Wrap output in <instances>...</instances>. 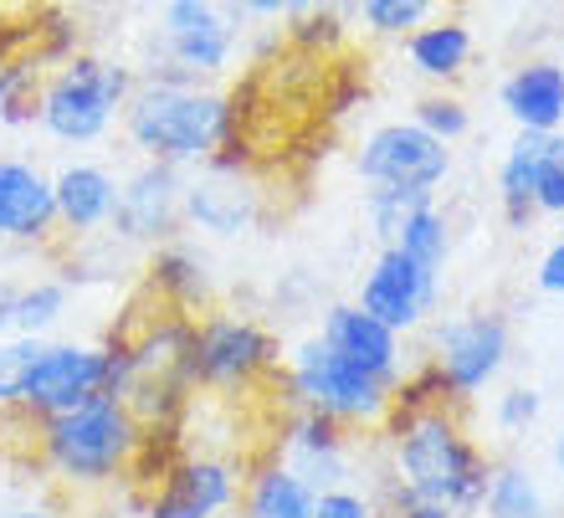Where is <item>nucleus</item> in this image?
I'll return each instance as SVG.
<instances>
[{
	"label": "nucleus",
	"instance_id": "1",
	"mask_svg": "<svg viewBox=\"0 0 564 518\" xmlns=\"http://www.w3.org/2000/svg\"><path fill=\"white\" fill-rule=\"evenodd\" d=\"M390 477H401L411 493L452 504L462 518L482 514L492 457L477 446V436L462 421V406L436 396H395V411L386 421V462Z\"/></svg>",
	"mask_w": 564,
	"mask_h": 518
},
{
	"label": "nucleus",
	"instance_id": "2",
	"mask_svg": "<svg viewBox=\"0 0 564 518\" xmlns=\"http://www.w3.org/2000/svg\"><path fill=\"white\" fill-rule=\"evenodd\" d=\"M144 442V421L129 411V400L108 396V390L77 400L67 411L36 416V457L52 483L73 493L108 488V483L129 477Z\"/></svg>",
	"mask_w": 564,
	"mask_h": 518
},
{
	"label": "nucleus",
	"instance_id": "3",
	"mask_svg": "<svg viewBox=\"0 0 564 518\" xmlns=\"http://www.w3.org/2000/svg\"><path fill=\"white\" fill-rule=\"evenodd\" d=\"M119 129L139 160L195 170L231 139V98L216 83H134Z\"/></svg>",
	"mask_w": 564,
	"mask_h": 518
},
{
	"label": "nucleus",
	"instance_id": "4",
	"mask_svg": "<svg viewBox=\"0 0 564 518\" xmlns=\"http://www.w3.org/2000/svg\"><path fill=\"white\" fill-rule=\"evenodd\" d=\"M139 73L119 57L104 52H73L57 67H46L42 83V108H36V129L52 144L67 149H93L123 123L129 93H134Z\"/></svg>",
	"mask_w": 564,
	"mask_h": 518
},
{
	"label": "nucleus",
	"instance_id": "5",
	"mask_svg": "<svg viewBox=\"0 0 564 518\" xmlns=\"http://www.w3.org/2000/svg\"><path fill=\"white\" fill-rule=\"evenodd\" d=\"M282 386L293 396V406L324 411L334 421L355 431H386L390 411H395V390L386 380H375L365 365H355L349 355H339L324 334H308L288 349L282 365Z\"/></svg>",
	"mask_w": 564,
	"mask_h": 518
},
{
	"label": "nucleus",
	"instance_id": "6",
	"mask_svg": "<svg viewBox=\"0 0 564 518\" xmlns=\"http://www.w3.org/2000/svg\"><path fill=\"white\" fill-rule=\"evenodd\" d=\"M241 21L221 0H160L154 52L139 67V83H216L237 62Z\"/></svg>",
	"mask_w": 564,
	"mask_h": 518
},
{
	"label": "nucleus",
	"instance_id": "7",
	"mask_svg": "<svg viewBox=\"0 0 564 518\" xmlns=\"http://www.w3.org/2000/svg\"><path fill=\"white\" fill-rule=\"evenodd\" d=\"M268 375H282V344L262 319L231 309H206V319L195 313L191 349H185V380L191 390H252Z\"/></svg>",
	"mask_w": 564,
	"mask_h": 518
},
{
	"label": "nucleus",
	"instance_id": "8",
	"mask_svg": "<svg viewBox=\"0 0 564 518\" xmlns=\"http://www.w3.org/2000/svg\"><path fill=\"white\" fill-rule=\"evenodd\" d=\"M508 355H513V328L498 309H473L431 324L426 370L436 375V386L452 406H467L482 396L508 370Z\"/></svg>",
	"mask_w": 564,
	"mask_h": 518
},
{
	"label": "nucleus",
	"instance_id": "9",
	"mask_svg": "<svg viewBox=\"0 0 564 518\" xmlns=\"http://www.w3.org/2000/svg\"><path fill=\"white\" fill-rule=\"evenodd\" d=\"M355 175L365 185H401V191H442L452 175V144L426 133L411 114L375 123L355 149Z\"/></svg>",
	"mask_w": 564,
	"mask_h": 518
},
{
	"label": "nucleus",
	"instance_id": "10",
	"mask_svg": "<svg viewBox=\"0 0 564 518\" xmlns=\"http://www.w3.org/2000/svg\"><path fill=\"white\" fill-rule=\"evenodd\" d=\"M185 231V170L164 160H139L119 180V206L108 222V237L119 247H160Z\"/></svg>",
	"mask_w": 564,
	"mask_h": 518
},
{
	"label": "nucleus",
	"instance_id": "11",
	"mask_svg": "<svg viewBox=\"0 0 564 518\" xmlns=\"http://www.w3.org/2000/svg\"><path fill=\"white\" fill-rule=\"evenodd\" d=\"M355 303L370 309L375 319H386L401 334H416L431 324V313L442 303V267L416 262L401 247H380L375 262L365 267V278L355 288Z\"/></svg>",
	"mask_w": 564,
	"mask_h": 518
},
{
	"label": "nucleus",
	"instance_id": "12",
	"mask_svg": "<svg viewBox=\"0 0 564 518\" xmlns=\"http://www.w3.org/2000/svg\"><path fill=\"white\" fill-rule=\"evenodd\" d=\"M108 390V344H88V339H46V349L31 365L26 386H21V416H52L67 411L77 400Z\"/></svg>",
	"mask_w": 564,
	"mask_h": 518
},
{
	"label": "nucleus",
	"instance_id": "13",
	"mask_svg": "<svg viewBox=\"0 0 564 518\" xmlns=\"http://www.w3.org/2000/svg\"><path fill=\"white\" fill-rule=\"evenodd\" d=\"M262 222V191L241 175L231 160L195 164V175H185V231L216 241H237L252 237Z\"/></svg>",
	"mask_w": 564,
	"mask_h": 518
},
{
	"label": "nucleus",
	"instance_id": "14",
	"mask_svg": "<svg viewBox=\"0 0 564 518\" xmlns=\"http://www.w3.org/2000/svg\"><path fill=\"white\" fill-rule=\"evenodd\" d=\"M241 483L247 467L221 452H200V457L175 462L160 477V488L149 498V518H231L241 504Z\"/></svg>",
	"mask_w": 564,
	"mask_h": 518
},
{
	"label": "nucleus",
	"instance_id": "15",
	"mask_svg": "<svg viewBox=\"0 0 564 518\" xmlns=\"http://www.w3.org/2000/svg\"><path fill=\"white\" fill-rule=\"evenodd\" d=\"M359 436H365V431L344 427L334 416L293 406V416L282 421L278 457L288 462V467H297L313 488H339V483H349V477L359 473V457H365Z\"/></svg>",
	"mask_w": 564,
	"mask_h": 518
},
{
	"label": "nucleus",
	"instance_id": "16",
	"mask_svg": "<svg viewBox=\"0 0 564 518\" xmlns=\"http://www.w3.org/2000/svg\"><path fill=\"white\" fill-rule=\"evenodd\" d=\"M57 191L52 170L26 154H0V241L6 247H46L57 237Z\"/></svg>",
	"mask_w": 564,
	"mask_h": 518
},
{
	"label": "nucleus",
	"instance_id": "17",
	"mask_svg": "<svg viewBox=\"0 0 564 518\" xmlns=\"http://www.w3.org/2000/svg\"><path fill=\"white\" fill-rule=\"evenodd\" d=\"M318 334H324L339 355L365 365L375 380H386L390 390L405 386V375H411V365H405V334L390 328L386 319H375L370 309H359V303H328V309L318 313Z\"/></svg>",
	"mask_w": 564,
	"mask_h": 518
},
{
	"label": "nucleus",
	"instance_id": "18",
	"mask_svg": "<svg viewBox=\"0 0 564 518\" xmlns=\"http://www.w3.org/2000/svg\"><path fill=\"white\" fill-rule=\"evenodd\" d=\"M52 191H57L62 237L93 241L98 231H108L119 206V175L104 160H67L62 170H52Z\"/></svg>",
	"mask_w": 564,
	"mask_h": 518
},
{
	"label": "nucleus",
	"instance_id": "19",
	"mask_svg": "<svg viewBox=\"0 0 564 518\" xmlns=\"http://www.w3.org/2000/svg\"><path fill=\"white\" fill-rule=\"evenodd\" d=\"M498 104L513 129L560 133L564 129V57H523L498 83Z\"/></svg>",
	"mask_w": 564,
	"mask_h": 518
},
{
	"label": "nucleus",
	"instance_id": "20",
	"mask_svg": "<svg viewBox=\"0 0 564 518\" xmlns=\"http://www.w3.org/2000/svg\"><path fill=\"white\" fill-rule=\"evenodd\" d=\"M144 288L154 293V303H170V309H180V313H206L210 293H216L210 257L185 237L160 241V247H149Z\"/></svg>",
	"mask_w": 564,
	"mask_h": 518
},
{
	"label": "nucleus",
	"instance_id": "21",
	"mask_svg": "<svg viewBox=\"0 0 564 518\" xmlns=\"http://www.w3.org/2000/svg\"><path fill=\"white\" fill-rule=\"evenodd\" d=\"M405 62H411V73L431 88H457L467 67L477 57V42H473V26L462 21V15H431L421 21L411 36H405Z\"/></svg>",
	"mask_w": 564,
	"mask_h": 518
},
{
	"label": "nucleus",
	"instance_id": "22",
	"mask_svg": "<svg viewBox=\"0 0 564 518\" xmlns=\"http://www.w3.org/2000/svg\"><path fill=\"white\" fill-rule=\"evenodd\" d=\"M313 504H318V488L297 467L272 457L247 473L237 518H313Z\"/></svg>",
	"mask_w": 564,
	"mask_h": 518
},
{
	"label": "nucleus",
	"instance_id": "23",
	"mask_svg": "<svg viewBox=\"0 0 564 518\" xmlns=\"http://www.w3.org/2000/svg\"><path fill=\"white\" fill-rule=\"evenodd\" d=\"M544 139L550 133H529L519 129L513 133V144L503 149V160H498V206H503V222L513 231L534 222V180H539V154H544Z\"/></svg>",
	"mask_w": 564,
	"mask_h": 518
},
{
	"label": "nucleus",
	"instance_id": "24",
	"mask_svg": "<svg viewBox=\"0 0 564 518\" xmlns=\"http://www.w3.org/2000/svg\"><path fill=\"white\" fill-rule=\"evenodd\" d=\"M482 514L488 518H550V498H544L539 477L523 462H492Z\"/></svg>",
	"mask_w": 564,
	"mask_h": 518
},
{
	"label": "nucleus",
	"instance_id": "25",
	"mask_svg": "<svg viewBox=\"0 0 564 518\" xmlns=\"http://www.w3.org/2000/svg\"><path fill=\"white\" fill-rule=\"evenodd\" d=\"M46 62L31 57H0V129H31L42 108Z\"/></svg>",
	"mask_w": 564,
	"mask_h": 518
},
{
	"label": "nucleus",
	"instance_id": "26",
	"mask_svg": "<svg viewBox=\"0 0 564 518\" xmlns=\"http://www.w3.org/2000/svg\"><path fill=\"white\" fill-rule=\"evenodd\" d=\"M73 303V282L67 278H26L15 282V319L11 334H52L62 324V313Z\"/></svg>",
	"mask_w": 564,
	"mask_h": 518
},
{
	"label": "nucleus",
	"instance_id": "27",
	"mask_svg": "<svg viewBox=\"0 0 564 518\" xmlns=\"http://www.w3.org/2000/svg\"><path fill=\"white\" fill-rule=\"evenodd\" d=\"M431 15H442V0H355V26L380 42H405Z\"/></svg>",
	"mask_w": 564,
	"mask_h": 518
},
{
	"label": "nucleus",
	"instance_id": "28",
	"mask_svg": "<svg viewBox=\"0 0 564 518\" xmlns=\"http://www.w3.org/2000/svg\"><path fill=\"white\" fill-rule=\"evenodd\" d=\"M390 247H401V252H411L426 267H446V257H452V222H446V211L436 206V195L421 201V206L405 216L401 237L390 241Z\"/></svg>",
	"mask_w": 564,
	"mask_h": 518
},
{
	"label": "nucleus",
	"instance_id": "29",
	"mask_svg": "<svg viewBox=\"0 0 564 518\" xmlns=\"http://www.w3.org/2000/svg\"><path fill=\"white\" fill-rule=\"evenodd\" d=\"M411 119L426 133H436L442 144H457V139L473 133V108H467V98H462L457 88H426L416 104H411Z\"/></svg>",
	"mask_w": 564,
	"mask_h": 518
},
{
	"label": "nucleus",
	"instance_id": "30",
	"mask_svg": "<svg viewBox=\"0 0 564 518\" xmlns=\"http://www.w3.org/2000/svg\"><path fill=\"white\" fill-rule=\"evenodd\" d=\"M421 201H431V191H401V185H370L365 191V226H370V237L380 241V247H390V241L401 237L405 216L421 206Z\"/></svg>",
	"mask_w": 564,
	"mask_h": 518
},
{
	"label": "nucleus",
	"instance_id": "31",
	"mask_svg": "<svg viewBox=\"0 0 564 518\" xmlns=\"http://www.w3.org/2000/svg\"><path fill=\"white\" fill-rule=\"evenodd\" d=\"M349 26H355V15H339V11H313V6H297L293 15H282V36L293 46H303V52H334V46L349 36Z\"/></svg>",
	"mask_w": 564,
	"mask_h": 518
},
{
	"label": "nucleus",
	"instance_id": "32",
	"mask_svg": "<svg viewBox=\"0 0 564 518\" xmlns=\"http://www.w3.org/2000/svg\"><path fill=\"white\" fill-rule=\"evenodd\" d=\"M370 498H375V518H462L452 504H436V498L411 493L401 477H390L386 467H375Z\"/></svg>",
	"mask_w": 564,
	"mask_h": 518
},
{
	"label": "nucleus",
	"instance_id": "33",
	"mask_svg": "<svg viewBox=\"0 0 564 518\" xmlns=\"http://www.w3.org/2000/svg\"><path fill=\"white\" fill-rule=\"evenodd\" d=\"M46 339L42 334H0V411L21 406V386H26V375L36 365V355L46 349Z\"/></svg>",
	"mask_w": 564,
	"mask_h": 518
},
{
	"label": "nucleus",
	"instance_id": "34",
	"mask_svg": "<svg viewBox=\"0 0 564 518\" xmlns=\"http://www.w3.org/2000/svg\"><path fill=\"white\" fill-rule=\"evenodd\" d=\"M534 211L539 216H564V129L544 139L539 154V180H534Z\"/></svg>",
	"mask_w": 564,
	"mask_h": 518
},
{
	"label": "nucleus",
	"instance_id": "35",
	"mask_svg": "<svg viewBox=\"0 0 564 518\" xmlns=\"http://www.w3.org/2000/svg\"><path fill=\"white\" fill-rule=\"evenodd\" d=\"M539 416H544V390L534 386H508L492 400V427L503 436H523L529 427H539Z\"/></svg>",
	"mask_w": 564,
	"mask_h": 518
},
{
	"label": "nucleus",
	"instance_id": "36",
	"mask_svg": "<svg viewBox=\"0 0 564 518\" xmlns=\"http://www.w3.org/2000/svg\"><path fill=\"white\" fill-rule=\"evenodd\" d=\"M313 518H375V498H370V493H359L355 483H339V488H318Z\"/></svg>",
	"mask_w": 564,
	"mask_h": 518
},
{
	"label": "nucleus",
	"instance_id": "37",
	"mask_svg": "<svg viewBox=\"0 0 564 518\" xmlns=\"http://www.w3.org/2000/svg\"><path fill=\"white\" fill-rule=\"evenodd\" d=\"M221 6L237 15L241 26H252V21H282V15H293L303 0H221Z\"/></svg>",
	"mask_w": 564,
	"mask_h": 518
},
{
	"label": "nucleus",
	"instance_id": "38",
	"mask_svg": "<svg viewBox=\"0 0 564 518\" xmlns=\"http://www.w3.org/2000/svg\"><path fill=\"white\" fill-rule=\"evenodd\" d=\"M534 288L550 298H564V237L544 247V257H539V267H534Z\"/></svg>",
	"mask_w": 564,
	"mask_h": 518
},
{
	"label": "nucleus",
	"instance_id": "39",
	"mask_svg": "<svg viewBox=\"0 0 564 518\" xmlns=\"http://www.w3.org/2000/svg\"><path fill=\"white\" fill-rule=\"evenodd\" d=\"M0 518H67L62 514V504H46V498H31V504H15V508H6Z\"/></svg>",
	"mask_w": 564,
	"mask_h": 518
},
{
	"label": "nucleus",
	"instance_id": "40",
	"mask_svg": "<svg viewBox=\"0 0 564 518\" xmlns=\"http://www.w3.org/2000/svg\"><path fill=\"white\" fill-rule=\"evenodd\" d=\"M15 319V278H0V334H11Z\"/></svg>",
	"mask_w": 564,
	"mask_h": 518
},
{
	"label": "nucleus",
	"instance_id": "41",
	"mask_svg": "<svg viewBox=\"0 0 564 518\" xmlns=\"http://www.w3.org/2000/svg\"><path fill=\"white\" fill-rule=\"evenodd\" d=\"M550 467H554V477L564 483V431L554 436V446H550Z\"/></svg>",
	"mask_w": 564,
	"mask_h": 518
},
{
	"label": "nucleus",
	"instance_id": "42",
	"mask_svg": "<svg viewBox=\"0 0 564 518\" xmlns=\"http://www.w3.org/2000/svg\"><path fill=\"white\" fill-rule=\"evenodd\" d=\"M560 57H564V26H560Z\"/></svg>",
	"mask_w": 564,
	"mask_h": 518
},
{
	"label": "nucleus",
	"instance_id": "43",
	"mask_svg": "<svg viewBox=\"0 0 564 518\" xmlns=\"http://www.w3.org/2000/svg\"><path fill=\"white\" fill-rule=\"evenodd\" d=\"M0 446H6V436H0Z\"/></svg>",
	"mask_w": 564,
	"mask_h": 518
},
{
	"label": "nucleus",
	"instance_id": "44",
	"mask_svg": "<svg viewBox=\"0 0 564 518\" xmlns=\"http://www.w3.org/2000/svg\"><path fill=\"white\" fill-rule=\"evenodd\" d=\"M560 222H564V216H560Z\"/></svg>",
	"mask_w": 564,
	"mask_h": 518
},
{
	"label": "nucleus",
	"instance_id": "45",
	"mask_svg": "<svg viewBox=\"0 0 564 518\" xmlns=\"http://www.w3.org/2000/svg\"><path fill=\"white\" fill-rule=\"evenodd\" d=\"M144 518H149V514H144Z\"/></svg>",
	"mask_w": 564,
	"mask_h": 518
}]
</instances>
